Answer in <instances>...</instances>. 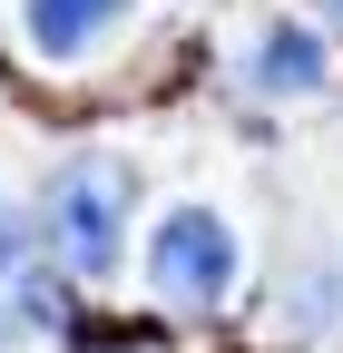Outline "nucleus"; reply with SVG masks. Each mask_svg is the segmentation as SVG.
<instances>
[{
  "instance_id": "f257e3e1",
  "label": "nucleus",
  "mask_w": 343,
  "mask_h": 353,
  "mask_svg": "<svg viewBox=\"0 0 343 353\" xmlns=\"http://www.w3.org/2000/svg\"><path fill=\"white\" fill-rule=\"evenodd\" d=\"M127 206H138V167L108 157V148H79L59 176H50V245L69 275H108V265L127 255Z\"/></svg>"
},
{
  "instance_id": "f03ea898",
  "label": "nucleus",
  "mask_w": 343,
  "mask_h": 353,
  "mask_svg": "<svg viewBox=\"0 0 343 353\" xmlns=\"http://www.w3.org/2000/svg\"><path fill=\"white\" fill-rule=\"evenodd\" d=\"M236 275H245V255H236V226H226L216 206H177L147 236V285H157V304H177V314L226 304Z\"/></svg>"
},
{
  "instance_id": "7ed1b4c3",
  "label": "nucleus",
  "mask_w": 343,
  "mask_h": 353,
  "mask_svg": "<svg viewBox=\"0 0 343 353\" xmlns=\"http://www.w3.org/2000/svg\"><path fill=\"white\" fill-rule=\"evenodd\" d=\"M245 88L255 99H324L333 88V50H324V30L314 20H265L255 30V50H245Z\"/></svg>"
},
{
  "instance_id": "20e7f679",
  "label": "nucleus",
  "mask_w": 343,
  "mask_h": 353,
  "mask_svg": "<svg viewBox=\"0 0 343 353\" xmlns=\"http://www.w3.org/2000/svg\"><path fill=\"white\" fill-rule=\"evenodd\" d=\"M118 20H127V0H20V30L39 59H89Z\"/></svg>"
},
{
  "instance_id": "39448f33",
  "label": "nucleus",
  "mask_w": 343,
  "mask_h": 353,
  "mask_svg": "<svg viewBox=\"0 0 343 353\" xmlns=\"http://www.w3.org/2000/svg\"><path fill=\"white\" fill-rule=\"evenodd\" d=\"M20 324H39V334H69V285H50V275H20Z\"/></svg>"
},
{
  "instance_id": "423d86ee",
  "label": "nucleus",
  "mask_w": 343,
  "mask_h": 353,
  "mask_svg": "<svg viewBox=\"0 0 343 353\" xmlns=\"http://www.w3.org/2000/svg\"><path fill=\"white\" fill-rule=\"evenodd\" d=\"M30 245H39V236L20 226V216H10V206H0V275H20V265H30Z\"/></svg>"
},
{
  "instance_id": "0eeeda50",
  "label": "nucleus",
  "mask_w": 343,
  "mask_h": 353,
  "mask_svg": "<svg viewBox=\"0 0 343 353\" xmlns=\"http://www.w3.org/2000/svg\"><path fill=\"white\" fill-rule=\"evenodd\" d=\"M314 10H324V20H333V30H343V0H314Z\"/></svg>"
},
{
  "instance_id": "6e6552de",
  "label": "nucleus",
  "mask_w": 343,
  "mask_h": 353,
  "mask_svg": "<svg viewBox=\"0 0 343 353\" xmlns=\"http://www.w3.org/2000/svg\"><path fill=\"white\" fill-rule=\"evenodd\" d=\"M10 334H20V324H10V314H0V343H10Z\"/></svg>"
}]
</instances>
